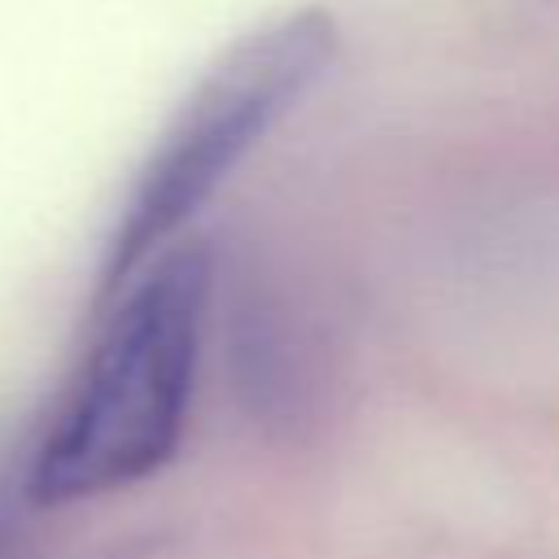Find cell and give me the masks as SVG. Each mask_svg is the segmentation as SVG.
Here are the masks:
<instances>
[{"label":"cell","mask_w":559,"mask_h":559,"mask_svg":"<svg viewBox=\"0 0 559 559\" xmlns=\"http://www.w3.org/2000/svg\"><path fill=\"white\" fill-rule=\"evenodd\" d=\"M210 293L214 262L201 245L140 266L35 454L39 507L127 489L170 463L197 389Z\"/></svg>","instance_id":"1"},{"label":"cell","mask_w":559,"mask_h":559,"mask_svg":"<svg viewBox=\"0 0 559 559\" xmlns=\"http://www.w3.org/2000/svg\"><path fill=\"white\" fill-rule=\"evenodd\" d=\"M341 31L328 9H293L245 35L183 100L179 118L140 170L109 236L100 293H118L179 227L227 183V175L284 122L328 74Z\"/></svg>","instance_id":"2"}]
</instances>
